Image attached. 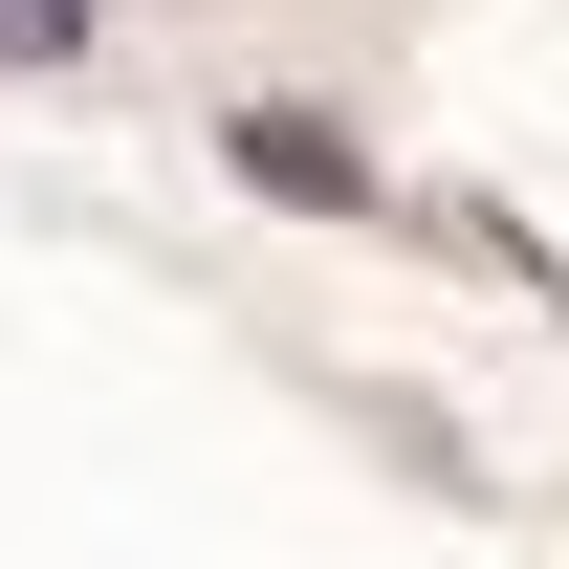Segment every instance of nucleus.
<instances>
[{"label":"nucleus","instance_id":"f257e3e1","mask_svg":"<svg viewBox=\"0 0 569 569\" xmlns=\"http://www.w3.org/2000/svg\"><path fill=\"white\" fill-rule=\"evenodd\" d=\"M241 176H263V198H372V153L329 132V110H241Z\"/></svg>","mask_w":569,"mask_h":569},{"label":"nucleus","instance_id":"f03ea898","mask_svg":"<svg viewBox=\"0 0 569 569\" xmlns=\"http://www.w3.org/2000/svg\"><path fill=\"white\" fill-rule=\"evenodd\" d=\"M0 44H22V67H67V44H88V0H0Z\"/></svg>","mask_w":569,"mask_h":569}]
</instances>
